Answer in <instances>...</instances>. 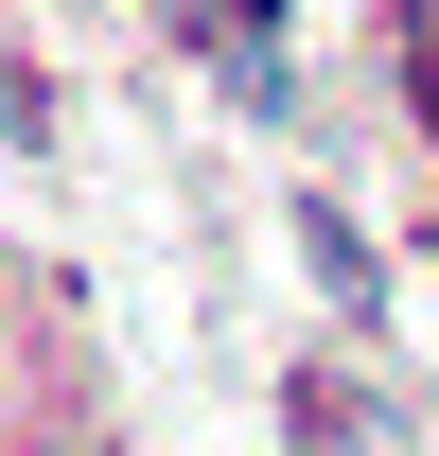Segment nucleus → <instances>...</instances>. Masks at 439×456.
<instances>
[{
    "instance_id": "1",
    "label": "nucleus",
    "mask_w": 439,
    "mask_h": 456,
    "mask_svg": "<svg viewBox=\"0 0 439 456\" xmlns=\"http://www.w3.org/2000/svg\"><path fill=\"white\" fill-rule=\"evenodd\" d=\"M299 264H317V298H334V316H386V264H369V228L334 211V193H299Z\"/></svg>"
},
{
    "instance_id": "2",
    "label": "nucleus",
    "mask_w": 439,
    "mask_h": 456,
    "mask_svg": "<svg viewBox=\"0 0 439 456\" xmlns=\"http://www.w3.org/2000/svg\"><path fill=\"white\" fill-rule=\"evenodd\" d=\"M211 70L246 88V123H281V0H228V18H211Z\"/></svg>"
},
{
    "instance_id": "3",
    "label": "nucleus",
    "mask_w": 439,
    "mask_h": 456,
    "mask_svg": "<svg viewBox=\"0 0 439 456\" xmlns=\"http://www.w3.org/2000/svg\"><path fill=\"white\" fill-rule=\"evenodd\" d=\"M422 123H439V0H422Z\"/></svg>"
}]
</instances>
